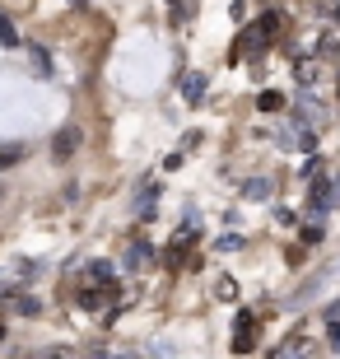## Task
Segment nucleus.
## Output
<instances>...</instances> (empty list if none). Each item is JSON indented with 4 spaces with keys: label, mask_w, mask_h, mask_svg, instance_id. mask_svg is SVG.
Listing matches in <instances>:
<instances>
[{
    "label": "nucleus",
    "mask_w": 340,
    "mask_h": 359,
    "mask_svg": "<svg viewBox=\"0 0 340 359\" xmlns=\"http://www.w3.org/2000/svg\"><path fill=\"white\" fill-rule=\"evenodd\" d=\"M79 145H84V131H79V126H61V131H56V140H52V159L56 163L75 159Z\"/></svg>",
    "instance_id": "1"
},
{
    "label": "nucleus",
    "mask_w": 340,
    "mask_h": 359,
    "mask_svg": "<svg viewBox=\"0 0 340 359\" xmlns=\"http://www.w3.org/2000/svg\"><path fill=\"white\" fill-rule=\"evenodd\" d=\"M215 294H219L224 304H233V299H238V280L233 276H219V280H215Z\"/></svg>",
    "instance_id": "2"
},
{
    "label": "nucleus",
    "mask_w": 340,
    "mask_h": 359,
    "mask_svg": "<svg viewBox=\"0 0 340 359\" xmlns=\"http://www.w3.org/2000/svg\"><path fill=\"white\" fill-rule=\"evenodd\" d=\"M243 196H247V201H266V196H271V182H261V177H257V182L243 187Z\"/></svg>",
    "instance_id": "3"
},
{
    "label": "nucleus",
    "mask_w": 340,
    "mask_h": 359,
    "mask_svg": "<svg viewBox=\"0 0 340 359\" xmlns=\"http://www.w3.org/2000/svg\"><path fill=\"white\" fill-rule=\"evenodd\" d=\"M0 47H19V33H14V24L0 14Z\"/></svg>",
    "instance_id": "4"
},
{
    "label": "nucleus",
    "mask_w": 340,
    "mask_h": 359,
    "mask_svg": "<svg viewBox=\"0 0 340 359\" xmlns=\"http://www.w3.org/2000/svg\"><path fill=\"white\" fill-rule=\"evenodd\" d=\"M19 159H24V149H19V145H0V168H14Z\"/></svg>",
    "instance_id": "5"
},
{
    "label": "nucleus",
    "mask_w": 340,
    "mask_h": 359,
    "mask_svg": "<svg viewBox=\"0 0 340 359\" xmlns=\"http://www.w3.org/2000/svg\"><path fill=\"white\" fill-rule=\"evenodd\" d=\"M200 93H205V80H200V75H191V80H186V98H191V103H196Z\"/></svg>",
    "instance_id": "6"
},
{
    "label": "nucleus",
    "mask_w": 340,
    "mask_h": 359,
    "mask_svg": "<svg viewBox=\"0 0 340 359\" xmlns=\"http://www.w3.org/2000/svg\"><path fill=\"white\" fill-rule=\"evenodd\" d=\"M14 308H19L24 318H33V313H38V299H19V304H14Z\"/></svg>",
    "instance_id": "7"
},
{
    "label": "nucleus",
    "mask_w": 340,
    "mask_h": 359,
    "mask_svg": "<svg viewBox=\"0 0 340 359\" xmlns=\"http://www.w3.org/2000/svg\"><path fill=\"white\" fill-rule=\"evenodd\" d=\"M327 336H331V350H340V322H331V332H327Z\"/></svg>",
    "instance_id": "8"
},
{
    "label": "nucleus",
    "mask_w": 340,
    "mask_h": 359,
    "mask_svg": "<svg viewBox=\"0 0 340 359\" xmlns=\"http://www.w3.org/2000/svg\"><path fill=\"white\" fill-rule=\"evenodd\" d=\"M0 201H5V187H0Z\"/></svg>",
    "instance_id": "9"
},
{
    "label": "nucleus",
    "mask_w": 340,
    "mask_h": 359,
    "mask_svg": "<svg viewBox=\"0 0 340 359\" xmlns=\"http://www.w3.org/2000/svg\"><path fill=\"white\" fill-rule=\"evenodd\" d=\"M336 89H340V84H336Z\"/></svg>",
    "instance_id": "10"
}]
</instances>
